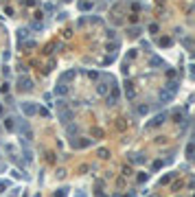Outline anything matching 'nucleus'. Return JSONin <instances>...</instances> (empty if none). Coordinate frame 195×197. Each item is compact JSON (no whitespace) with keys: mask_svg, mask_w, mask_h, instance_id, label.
I'll use <instances>...</instances> for the list:
<instances>
[{"mask_svg":"<svg viewBox=\"0 0 195 197\" xmlns=\"http://www.w3.org/2000/svg\"><path fill=\"white\" fill-rule=\"evenodd\" d=\"M20 110L24 112V116H35V114H37V105H35V103H29V101L20 103Z\"/></svg>","mask_w":195,"mask_h":197,"instance_id":"1","label":"nucleus"},{"mask_svg":"<svg viewBox=\"0 0 195 197\" xmlns=\"http://www.w3.org/2000/svg\"><path fill=\"white\" fill-rule=\"evenodd\" d=\"M167 112H162V114H158V116H154V120L151 123H147V125H145V129H154V127H158V125H162V123L167 120Z\"/></svg>","mask_w":195,"mask_h":197,"instance_id":"2","label":"nucleus"},{"mask_svg":"<svg viewBox=\"0 0 195 197\" xmlns=\"http://www.w3.org/2000/svg\"><path fill=\"white\" fill-rule=\"evenodd\" d=\"M57 118H59V123H61V125H68V123H70V118H72V112H70V110H59Z\"/></svg>","mask_w":195,"mask_h":197,"instance_id":"3","label":"nucleus"},{"mask_svg":"<svg viewBox=\"0 0 195 197\" xmlns=\"http://www.w3.org/2000/svg\"><path fill=\"white\" fill-rule=\"evenodd\" d=\"M18 88H20V90H24V92H29V90H33V81H31V79H27V77H24V79L20 77V79H18Z\"/></svg>","mask_w":195,"mask_h":197,"instance_id":"4","label":"nucleus"},{"mask_svg":"<svg viewBox=\"0 0 195 197\" xmlns=\"http://www.w3.org/2000/svg\"><path fill=\"white\" fill-rule=\"evenodd\" d=\"M118 96H121V92H118V88H112V92L105 96V101H108V105H116V101H118Z\"/></svg>","mask_w":195,"mask_h":197,"instance_id":"5","label":"nucleus"},{"mask_svg":"<svg viewBox=\"0 0 195 197\" xmlns=\"http://www.w3.org/2000/svg\"><path fill=\"white\" fill-rule=\"evenodd\" d=\"M75 75H77V70H68V72H61V75H59V83H66V81H70V79H75Z\"/></svg>","mask_w":195,"mask_h":197,"instance_id":"6","label":"nucleus"},{"mask_svg":"<svg viewBox=\"0 0 195 197\" xmlns=\"http://www.w3.org/2000/svg\"><path fill=\"white\" fill-rule=\"evenodd\" d=\"M66 94H68V86H66V83H57V86H55V96L61 98V96H66Z\"/></svg>","mask_w":195,"mask_h":197,"instance_id":"7","label":"nucleus"},{"mask_svg":"<svg viewBox=\"0 0 195 197\" xmlns=\"http://www.w3.org/2000/svg\"><path fill=\"white\" fill-rule=\"evenodd\" d=\"M173 96H176L173 92H169V90H162V92H160V101H162V103H169V101H173Z\"/></svg>","mask_w":195,"mask_h":197,"instance_id":"8","label":"nucleus"},{"mask_svg":"<svg viewBox=\"0 0 195 197\" xmlns=\"http://www.w3.org/2000/svg\"><path fill=\"white\" fill-rule=\"evenodd\" d=\"M178 86H180L178 81H169V83L164 86V90H169V92H173V94H176V92H178Z\"/></svg>","mask_w":195,"mask_h":197,"instance_id":"9","label":"nucleus"},{"mask_svg":"<svg viewBox=\"0 0 195 197\" xmlns=\"http://www.w3.org/2000/svg\"><path fill=\"white\" fill-rule=\"evenodd\" d=\"M5 127L9 132H15V118H5Z\"/></svg>","mask_w":195,"mask_h":197,"instance_id":"10","label":"nucleus"},{"mask_svg":"<svg viewBox=\"0 0 195 197\" xmlns=\"http://www.w3.org/2000/svg\"><path fill=\"white\" fill-rule=\"evenodd\" d=\"M149 66H162V68H164L167 64H164L160 57H151V59H149Z\"/></svg>","mask_w":195,"mask_h":197,"instance_id":"11","label":"nucleus"},{"mask_svg":"<svg viewBox=\"0 0 195 197\" xmlns=\"http://www.w3.org/2000/svg\"><path fill=\"white\" fill-rule=\"evenodd\" d=\"M79 9H81V11H88V9H92V2H90V0H81V2H79Z\"/></svg>","mask_w":195,"mask_h":197,"instance_id":"12","label":"nucleus"},{"mask_svg":"<svg viewBox=\"0 0 195 197\" xmlns=\"http://www.w3.org/2000/svg\"><path fill=\"white\" fill-rule=\"evenodd\" d=\"M27 35H29V31H27V29H20V31H18V42L27 40Z\"/></svg>","mask_w":195,"mask_h":197,"instance_id":"13","label":"nucleus"},{"mask_svg":"<svg viewBox=\"0 0 195 197\" xmlns=\"http://www.w3.org/2000/svg\"><path fill=\"white\" fill-rule=\"evenodd\" d=\"M53 105H55L57 110H66V101H64V98H57V101H55Z\"/></svg>","mask_w":195,"mask_h":197,"instance_id":"14","label":"nucleus"},{"mask_svg":"<svg viewBox=\"0 0 195 197\" xmlns=\"http://www.w3.org/2000/svg\"><path fill=\"white\" fill-rule=\"evenodd\" d=\"M108 83H99V88H96V92H99V94H108Z\"/></svg>","mask_w":195,"mask_h":197,"instance_id":"15","label":"nucleus"},{"mask_svg":"<svg viewBox=\"0 0 195 197\" xmlns=\"http://www.w3.org/2000/svg\"><path fill=\"white\" fill-rule=\"evenodd\" d=\"M125 94H127V98H129V101H132V98L136 96V92L132 90V86H129V83H127V88H125Z\"/></svg>","mask_w":195,"mask_h":197,"instance_id":"16","label":"nucleus"},{"mask_svg":"<svg viewBox=\"0 0 195 197\" xmlns=\"http://www.w3.org/2000/svg\"><path fill=\"white\" fill-rule=\"evenodd\" d=\"M193 151H195V142H189V147H186V156L193 158Z\"/></svg>","mask_w":195,"mask_h":197,"instance_id":"17","label":"nucleus"},{"mask_svg":"<svg viewBox=\"0 0 195 197\" xmlns=\"http://www.w3.org/2000/svg\"><path fill=\"white\" fill-rule=\"evenodd\" d=\"M88 77H90V79H99L101 72H99V70H88Z\"/></svg>","mask_w":195,"mask_h":197,"instance_id":"18","label":"nucleus"},{"mask_svg":"<svg viewBox=\"0 0 195 197\" xmlns=\"http://www.w3.org/2000/svg\"><path fill=\"white\" fill-rule=\"evenodd\" d=\"M68 195V188H59V191H55V197H66Z\"/></svg>","mask_w":195,"mask_h":197,"instance_id":"19","label":"nucleus"},{"mask_svg":"<svg viewBox=\"0 0 195 197\" xmlns=\"http://www.w3.org/2000/svg\"><path fill=\"white\" fill-rule=\"evenodd\" d=\"M7 188H9V182L7 180H0V193H5Z\"/></svg>","mask_w":195,"mask_h":197,"instance_id":"20","label":"nucleus"},{"mask_svg":"<svg viewBox=\"0 0 195 197\" xmlns=\"http://www.w3.org/2000/svg\"><path fill=\"white\" fill-rule=\"evenodd\" d=\"M171 42H173L171 37H164V40H160V44H162V46H171Z\"/></svg>","mask_w":195,"mask_h":197,"instance_id":"21","label":"nucleus"},{"mask_svg":"<svg viewBox=\"0 0 195 197\" xmlns=\"http://www.w3.org/2000/svg\"><path fill=\"white\" fill-rule=\"evenodd\" d=\"M127 35H129V37H138V29H129Z\"/></svg>","mask_w":195,"mask_h":197,"instance_id":"22","label":"nucleus"},{"mask_svg":"<svg viewBox=\"0 0 195 197\" xmlns=\"http://www.w3.org/2000/svg\"><path fill=\"white\" fill-rule=\"evenodd\" d=\"M147 112H149L147 105H140V107H138V114H147Z\"/></svg>","mask_w":195,"mask_h":197,"instance_id":"23","label":"nucleus"},{"mask_svg":"<svg viewBox=\"0 0 195 197\" xmlns=\"http://www.w3.org/2000/svg\"><path fill=\"white\" fill-rule=\"evenodd\" d=\"M77 132H79L77 127H72V125H68V136H72V134H77Z\"/></svg>","mask_w":195,"mask_h":197,"instance_id":"24","label":"nucleus"},{"mask_svg":"<svg viewBox=\"0 0 195 197\" xmlns=\"http://www.w3.org/2000/svg\"><path fill=\"white\" fill-rule=\"evenodd\" d=\"M75 197H88V195H86V193H83V191H81V193H77V195H75Z\"/></svg>","mask_w":195,"mask_h":197,"instance_id":"25","label":"nucleus"},{"mask_svg":"<svg viewBox=\"0 0 195 197\" xmlns=\"http://www.w3.org/2000/svg\"><path fill=\"white\" fill-rule=\"evenodd\" d=\"M96 197H105V195H103V193H96Z\"/></svg>","mask_w":195,"mask_h":197,"instance_id":"26","label":"nucleus"},{"mask_svg":"<svg viewBox=\"0 0 195 197\" xmlns=\"http://www.w3.org/2000/svg\"><path fill=\"white\" fill-rule=\"evenodd\" d=\"M112 197H123V195H118V193H116V195H112Z\"/></svg>","mask_w":195,"mask_h":197,"instance_id":"27","label":"nucleus"},{"mask_svg":"<svg viewBox=\"0 0 195 197\" xmlns=\"http://www.w3.org/2000/svg\"><path fill=\"white\" fill-rule=\"evenodd\" d=\"M2 169H5V164H0V171H2Z\"/></svg>","mask_w":195,"mask_h":197,"instance_id":"28","label":"nucleus"}]
</instances>
